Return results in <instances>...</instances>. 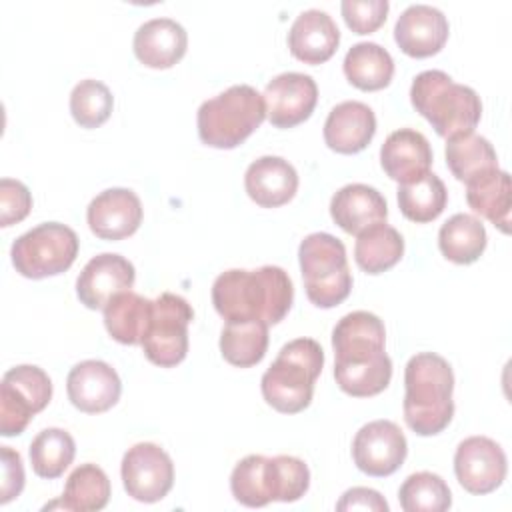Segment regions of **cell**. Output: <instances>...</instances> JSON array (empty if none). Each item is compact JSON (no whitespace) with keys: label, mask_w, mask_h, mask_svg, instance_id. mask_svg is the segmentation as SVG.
Returning a JSON list of instances; mask_svg holds the SVG:
<instances>
[{"label":"cell","mask_w":512,"mask_h":512,"mask_svg":"<svg viewBox=\"0 0 512 512\" xmlns=\"http://www.w3.org/2000/svg\"><path fill=\"white\" fill-rule=\"evenodd\" d=\"M292 300V280L280 266L232 268L212 284V304L226 322L264 320L268 326L278 324L288 314Z\"/></svg>","instance_id":"6da1fadb"},{"label":"cell","mask_w":512,"mask_h":512,"mask_svg":"<svg viewBox=\"0 0 512 512\" xmlns=\"http://www.w3.org/2000/svg\"><path fill=\"white\" fill-rule=\"evenodd\" d=\"M404 420L418 436L440 434L454 416V374L434 352L414 354L404 370Z\"/></svg>","instance_id":"7a4b0ae2"},{"label":"cell","mask_w":512,"mask_h":512,"mask_svg":"<svg viewBox=\"0 0 512 512\" xmlns=\"http://www.w3.org/2000/svg\"><path fill=\"white\" fill-rule=\"evenodd\" d=\"M310 486V470L296 456L250 454L230 474V490L236 502L262 508L270 502H296Z\"/></svg>","instance_id":"3957f363"},{"label":"cell","mask_w":512,"mask_h":512,"mask_svg":"<svg viewBox=\"0 0 512 512\" xmlns=\"http://www.w3.org/2000/svg\"><path fill=\"white\" fill-rule=\"evenodd\" d=\"M324 366V350L312 338H296L284 344L262 374L264 400L282 414H296L310 406L314 382Z\"/></svg>","instance_id":"277c9868"},{"label":"cell","mask_w":512,"mask_h":512,"mask_svg":"<svg viewBox=\"0 0 512 512\" xmlns=\"http://www.w3.org/2000/svg\"><path fill=\"white\" fill-rule=\"evenodd\" d=\"M410 102L442 138L472 132L482 116V102L474 88L456 84L442 70L420 72L410 86Z\"/></svg>","instance_id":"5b68a950"},{"label":"cell","mask_w":512,"mask_h":512,"mask_svg":"<svg viewBox=\"0 0 512 512\" xmlns=\"http://www.w3.org/2000/svg\"><path fill=\"white\" fill-rule=\"evenodd\" d=\"M266 118L262 94L248 84H234L198 108V136L206 146H240Z\"/></svg>","instance_id":"8992f818"},{"label":"cell","mask_w":512,"mask_h":512,"mask_svg":"<svg viewBox=\"0 0 512 512\" xmlns=\"http://www.w3.org/2000/svg\"><path fill=\"white\" fill-rule=\"evenodd\" d=\"M300 270L308 300L318 308H334L344 302L352 290V272L346 260L344 244L328 234H308L298 248Z\"/></svg>","instance_id":"52a82bcc"},{"label":"cell","mask_w":512,"mask_h":512,"mask_svg":"<svg viewBox=\"0 0 512 512\" xmlns=\"http://www.w3.org/2000/svg\"><path fill=\"white\" fill-rule=\"evenodd\" d=\"M78 246V236L70 226L42 222L14 240L10 256L18 274L40 280L66 272L78 256Z\"/></svg>","instance_id":"ba28073f"},{"label":"cell","mask_w":512,"mask_h":512,"mask_svg":"<svg viewBox=\"0 0 512 512\" xmlns=\"http://www.w3.org/2000/svg\"><path fill=\"white\" fill-rule=\"evenodd\" d=\"M194 320V310L186 298L164 292L152 300V316L142 338L146 358L160 366L172 368L188 354V324Z\"/></svg>","instance_id":"9c48e42d"},{"label":"cell","mask_w":512,"mask_h":512,"mask_svg":"<svg viewBox=\"0 0 512 512\" xmlns=\"http://www.w3.org/2000/svg\"><path fill=\"white\" fill-rule=\"evenodd\" d=\"M52 398L50 376L34 366L20 364L2 376L0 384V434L18 436L30 418L42 412Z\"/></svg>","instance_id":"30bf717a"},{"label":"cell","mask_w":512,"mask_h":512,"mask_svg":"<svg viewBox=\"0 0 512 512\" xmlns=\"http://www.w3.org/2000/svg\"><path fill=\"white\" fill-rule=\"evenodd\" d=\"M120 474L128 496L146 504L162 500L174 484L172 458L154 442H138L128 448Z\"/></svg>","instance_id":"8fae6325"},{"label":"cell","mask_w":512,"mask_h":512,"mask_svg":"<svg viewBox=\"0 0 512 512\" xmlns=\"http://www.w3.org/2000/svg\"><path fill=\"white\" fill-rule=\"evenodd\" d=\"M408 442L392 420L364 424L352 440V458L360 472L376 478L394 474L406 460Z\"/></svg>","instance_id":"7c38bea8"},{"label":"cell","mask_w":512,"mask_h":512,"mask_svg":"<svg viewBox=\"0 0 512 512\" xmlns=\"http://www.w3.org/2000/svg\"><path fill=\"white\" fill-rule=\"evenodd\" d=\"M508 460L498 442L488 436L464 438L454 452V474L460 486L476 496H484L502 486Z\"/></svg>","instance_id":"4fadbf2b"},{"label":"cell","mask_w":512,"mask_h":512,"mask_svg":"<svg viewBox=\"0 0 512 512\" xmlns=\"http://www.w3.org/2000/svg\"><path fill=\"white\" fill-rule=\"evenodd\" d=\"M384 322L366 310H354L338 320L332 330V348L338 366L368 364L386 356Z\"/></svg>","instance_id":"5bb4252c"},{"label":"cell","mask_w":512,"mask_h":512,"mask_svg":"<svg viewBox=\"0 0 512 512\" xmlns=\"http://www.w3.org/2000/svg\"><path fill=\"white\" fill-rule=\"evenodd\" d=\"M266 116L276 128H292L310 118L318 102V86L302 72H282L264 88Z\"/></svg>","instance_id":"9a60e30c"},{"label":"cell","mask_w":512,"mask_h":512,"mask_svg":"<svg viewBox=\"0 0 512 512\" xmlns=\"http://www.w3.org/2000/svg\"><path fill=\"white\" fill-rule=\"evenodd\" d=\"M134 280L136 270L130 260L120 254L102 252L82 268L76 280V296L86 308L98 310L104 308L118 292L130 290Z\"/></svg>","instance_id":"2e32d148"},{"label":"cell","mask_w":512,"mask_h":512,"mask_svg":"<svg viewBox=\"0 0 512 512\" xmlns=\"http://www.w3.org/2000/svg\"><path fill=\"white\" fill-rule=\"evenodd\" d=\"M66 392L80 412L100 414L118 402L122 382L110 364L102 360H84L68 372Z\"/></svg>","instance_id":"e0dca14e"},{"label":"cell","mask_w":512,"mask_h":512,"mask_svg":"<svg viewBox=\"0 0 512 512\" xmlns=\"http://www.w3.org/2000/svg\"><path fill=\"white\" fill-rule=\"evenodd\" d=\"M450 34L448 18L430 4H412L396 20L394 40L412 58L438 54Z\"/></svg>","instance_id":"ac0fdd59"},{"label":"cell","mask_w":512,"mask_h":512,"mask_svg":"<svg viewBox=\"0 0 512 512\" xmlns=\"http://www.w3.org/2000/svg\"><path fill=\"white\" fill-rule=\"evenodd\" d=\"M86 220L92 234L102 240L128 238L142 224L140 198L130 188H108L92 198Z\"/></svg>","instance_id":"d6986e66"},{"label":"cell","mask_w":512,"mask_h":512,"mask_svg":"<svg viewBox=\"0 0 512 512\" xmlns=\"http://www.w3.org/2000/svg\"><path fill=\"white\" fill-rule=\"evenodd\" d=\"M340 44V30L324 10L310 8L296 16L288 32V48L304 64H322Z\"/></svg>","instance_id":"ffe728a7"},{"label":"cell","mask_w":512,"mask_h":512,"mask_svg":"<svg viewBox=\"0 0 512 512\" xmlns=\"http://www.w3.org/2000/svg\"><path fill=\"white\" fill-rule=\"evenodd\" d=\"M376 132L372 108L358 100L336 104L324 122V142L338 154L362 152Z\"/></svg>","instance_id":"44dd1931"},{"label":"cell","mask_w":512,"mask_h":512,"mask_svg":"<svg viewBox=\"0 0 512 512\" xmlns=\"http://www.w3.org/2000/svg\"><path fill=\"white\" fill-rule=\"evenodd\" d=\"M380 164L384 172L400 182L408 184L430 172L432 148L426 136L412 128H400L388 134L380 148Z\"/></svg>","instance_id":"7402d4cb"},{"label":"cell","mask_w":512,"mask_h":512,"mask_svg":"<svg viewBox=\"0 0 512 512\" xmlns=\"http://www.w3.org/2000/svg\"><path fill=\"white\" fill-rule=\"evenodd\" d=\"M132 48L144 66L162 70L182 60L188 48V34L172 18H152L138 26Z\"/></svg>","instance_id":"603a6c76"},{"label":"cell","mask_w":512,"mask_h":512,"mask_svg":"<svg viewBox=\"0 0 512 512\" xmlns=\"http://www.w3.org/2000/svg\"><path fill=\"white\" fill-rule=\"evenodd\" d=\"M244 188L258 206L278 208L294 198L298 172L280 156H260L246 168Z\"/></svg>","instance_id":"cb8c5ba5"},{"label":"cell","mask_w":512,"mask_h":512,"mask_svg":"<svg viewBox=\"0 0 512 512\" xmlns=\"http://www.w3.org/2000/svg\"><path fill=\"white\" fill-rule=\"evenodd\" d=\"M330 216L344 232L358 236L370 226L386 222L388 204L384 196L368 184H346L332 196Z\"/></svg>","instance_id":"d4e9b609"},{"label":"cell","mask_w":512,"mask_h":512,"mask_svg":"<svg viewBox=\"0 0 512 512\" xmlns=\"http://www.w3.org/2000/svg\"><path fill=\"white\" fill-rule=\"evenodd\" d=\"M466 202L476 214L490 220L504 234L510 232L512 184L508 172L496 168L466 182Z\"/></svg>","instance_id":"484cf974"},{"label":"cell","mask_w":512,"mask_h":512,"mask_svg":"<svg viewBox=\"0 0 512 512\" xmlns=\"http://www.w3.org/2000/svg\"><path fill=\"white\" fill-rule=\"evenodd\" d=\"M152 316V300L124 290L108 300L104 306V326L108 334L120 344H142Z\"/></svg>","instance_id":"4316f807"},{"label":"cell","mask_w":512,"mask_h":512,"mask_svg":"<svg viewBox=\"0 0 512 512\" xmlns=\"http://www.w3.org/2000/svg\"><path fill=\"white\" fill-rule=\"evenodd\" d=\"M342 68L348 82L366 92L386 88L394 76V60L390 52L376 42L354 44L346 52Z\"/></svg>","instance_id":"83f0119b"},{"label":"cell","mask_w":512,"mask_h":512,"mask_svg":"<svg viewBox=\"0 0 512 512\" xmlns=\"http://www.w3.org/2000/svg\"><path fill=\"white\" fill-rule=\"evenodd\" d=\"M488 236L484 224L472 216L458 212L450 216L438 232V248L446 260L454 264H472L476 262L484 248Z\"/></svg>","instance_id":"f1b7e54d"},{"label":"cell","mask_w":512,"mask_h":512,"mask_svg":"<svg viewBox=\"0 0 512 512\" xmlns=\"http://www.w3.org/2000/svg\"><path fill=\"white\" fill-rule=\"evenodd\" d=\"M110 500V480L106 472L96 464H80L72 470V474L66 480L64 494L60 502L46 504L48 508H64L74 512H94L102 510Z\"/></svg>","instance_id":"f546056e"},{"label":"cell","mask_w":512,"mask_h":512,"mask_svg":"<svg viewBox=\"0 0 512 512\" xmlns=\"http://www.w3.org/2000/svg\"><path fill=\"white\" fill-rule=\"evenodd\" d=\"M446 164L460 182H470L496 170L498 156L492 144L472 130L446 140Z\"/></svg>","instance_id":"4dcf8cb0"},{"label":"cell","mask_w":512,"mask_h":512,"mask_svg":"<svg viewBox=\"0 0 512 512\" xmlns=\"http://www.w3.org/2000/svg\"><path fill=\"white\" fill-rule=\"evenodd\" d=\"M404 254L402 234L386 222L374 224L358 234L354 260L368 274H382L396 266Z\"/></svg>","instance_id":"1f68e13d"},{"label":"cell","mask_w":512,"mask_h":512,"mask_svg":"<svg viewBox=\"0 0 512 512\" xmlns=\"http://www.w3.org/2000/svg\"><path fill=\"white\" fill-rule=\"evenodd\" d=\"M268 350V324L264 320L226 322L220 334L222 358L238 368L258 364Z\"/></svg>","instance_id":"d6a6232c"},{"label":"cell","mask_w":512,"mask_h":512,"mask_svg":"<svg viewBox=\"0 0 512 512\" xmlns=\"http://www.w3.org/2000/svg\"><path fill=\"white\" fill-rule=\"evenodd\" d=\"M446 202V186L434 172H426L418 180L398 186V208L416 224L436 220L444 212Z\"/></svg>","instance_id":"836d02e7"},{"label":"cell","mask_w":512,"mask_h":512,"mask_svg":"<svg viewBox=\"0 0 512 512\" xmlns=\"http://www.w3.org/2000/svg\"><path fill=\"white\" fill-rule=\"evenodd\" d=\"M30 464L36 476L54 480L64 474L76 454L74 438L62 428H44L30 444Z\"/></svg>","instance_id":"e575fe53"},{"label":"cell","mask_w":512,"mask_h":512,"mask_svg":"<svg viewBox=\"0 0 512 512\" xmlns=\"http://www.w3.org/2000/svg\"><path fill=\"white\" fill-rule=\"evenodd\" d=\"M398 500L404 512H444L452 506V494L444 478L426 470L410 474L402 482Z\"/></svg>","instance_id":"d590c367"},{"label":"cell","mask_w":512,"mask_h":512,"mask_svg":"<svg viewBox=\"0 0 512 512\" xmlns=\"http://www.w3.org/2000/svg\"><path fill=\"white\" fill-rule=\"evenodd\" d=\"M334 378L342 392L356 396V398H368L376 396L390 384L392 378V360L386 354L380 360L368 362V364H348L338 366L334 364Z\"/></svg>","instance_id":"8d00e7d4"},{"label":"cell","mask_w":512,"mask_h":512,"mask_svg":"<svg viewBox=\"0 0 512 512\" xmlns=\"http://www.w3.org/2000/svg\"><path fill=\"white\" fill-rule=\"evenodd\" d=\"M114 108V96L100 80H80L70 92V112L78 126L98 128L102 126Z\"/></svg>","instance_id":"74e56055"},{"label":"cell","mask_w":512,"mask_h":512,"mask_svg":"<svg viewBox=\"0 0 512 512\" xmlns=\"http://www.w3.org/2000/svg\"><path fill=\"white\" fill-rule=\"evenodd\" d=\"M388 8V0H344L340 4L342 18L354 34L376 32L386 22Z\"/></svg>","instance_id":"f35d334b"},{"label":"cell","mask_w":512,"mask_h":512,"mask_svg":"<svg viewBox=\"0 0 512 512\" xmlns=\"http://www.w3.org/2000/svg\"><path fill=\"white\" fill-rule=\"evenodd\" d=\"M32 210L30 190L14 178L0 180V226H12L28 216Z\"/></svg>","instance_id":"ab89813d"},{"label":"cell","mask_w":512,"mask_h":512,"mask_svg":"<svg viewBox=\"0 0 512 512\" xmlns=\"http://www.w3.org/2000/svg\"><path fill=\"white\" fill-rule=\"evenodd\" d=\"M2 456V482H0V504H8L18 498L24 488V466L18 450L10 446L0 448Z\"/></svg>","instance_id":"60d3db41"},{"label":"cell","mask_w":512,"mask_h":512,"mask_svg":"<svg viewBox=\"0 0 512 512\" xmlns=\"http://www.w3.org/2000/svg\"><path fill=\"white\" fill-rule=\"evenodd\" d=\"M336 510H374V512H388V502L378 490L354 486L342 494V498L336 502Z\"/></svg>","instance_id":"b9f144b4"}]
</instances>
